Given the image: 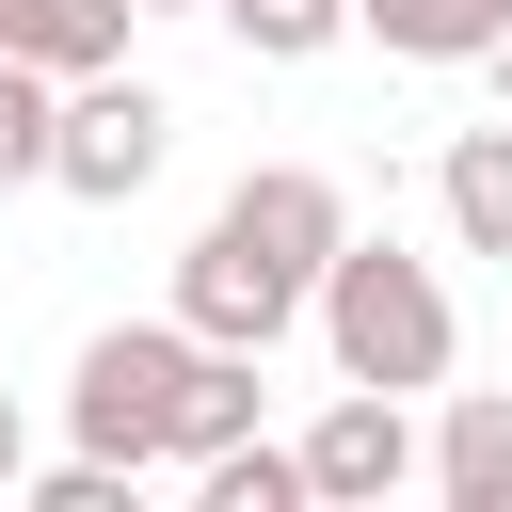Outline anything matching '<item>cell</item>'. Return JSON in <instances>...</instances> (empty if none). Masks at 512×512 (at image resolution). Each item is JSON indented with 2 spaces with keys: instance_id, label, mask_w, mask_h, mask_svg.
Listing matches in <instances>:
<instances>
[{
  "instance_id": "6da1fadb",
  "label": "cell",
  "mask_w": 512,
  "mask_h": 512,
  "mask_svg": "<svg viewBox=\"0 0 512 512\" xmlns=\"http://www.w3.org/2000/svg\"><path fill=\"white\" fill-rule=\"evenodd\" d=\"M336 240H352V192H336L320 160H256V176L192 224V256H176V320L224 336V352H272L288 320H320Z\"/></svg>"
},
{
  "instance_id": "7a4b0ae2",
  "label": "cell",
  "mask_w": 512,
  "mask_h": 512,
  "mask_svg": "<svg viewBox=\"0 0 512 512\" xmlns=\"http://www.w3.org/2000/svg\"><path fill=\"white\" fill-rule=\"evenodd\" d=\"M320 352H336V384H400V400H432L448 352H464L448 272L400 256V240H336V272H320Z\"/></svg>"
},
{
  "instance_id": "3957f363",
  "label": "cell",
  "mask_w": 512,
  "mask_h": 512,
  "mask_svg": "<svg viewBox=\"0 0 512 512\" xmlns=\"http://www.w3.org/2000/svg\"><path fill=\"white\" fill-rule=\"evenodd\" d=\"M192 320L160 304V320H96L80 336V368H64V432L96 448V464H176V384H192Z\"/></svg>"
},
{
  "instance_id": "277c9868",
  "label": "cell",
  "mask_w": 512,
  "mask_h": 512,
  "mask_svg": "<svg viewBox=\"0 0 512 512\" xmlns=\"http://www.w3.org/2000/svg\"><path fill=\"white\" fill-rule=\"evenodd\" d=\"M160 160H176V96H160V80H128V64L64 80V144H48V192H80V208H128Z\"/></svg>"
},
{
  "instance_id": "5b68a950",
  "label": "cell",
  "mask_w": 512,
  "mask_h": 512,
  "mask_svg": "<svg viewBox=\"0 0 512 512\" xmlns=\"http://www.w3.org/2000/svg\"><path fill=\"white\" fill-rule=\"evenodd\" d=\"M304 480H320V512H384V496H416V480H432L416 400H400V384H336V400L304 416Z\"/></svg>"
},
{
  "instance_id": "8992f818",
  "label": "cell",
  "mask_w": 512,
  "mask_h": 512,
  "mask_svg": "<svg viewBox=\"0 0 512 512\" xmlns=\"http://www.w3.org/2000/svg\"><path fill=\"white\" fill-rule=\"evenodd\" d=\"M432 496H448V512H512V384H448V416H432Z\"/></svg>"
},
{
  "instance_id": "52a82bcc",
  "label": "cell",
  "mask_w": 512,
  "mask_h": 512,
  "mask_svg": "<svg viewBox=\"0 0 512 512\" xmlns=\"http://www.w3.org/2000/svg\"><path fill=\"white\" fill-rule=\"evenodd\" d=\"M432 208H448V256H512V112L496 128H448Z\"/></svg>"
},
{
  "instance_id": "ba28073f",
  "label": "cell",
  "mask_w": 512,
  "mask_h": 512,
  "mask_svg": "<svg viewBox=\"0 0 512 512\" xmlns=\"http://www.w3.org/2000/svg\"><path fill=\"white\" fill-rule=\"evenodd\" d=\"M128 32H144V0H0V48H16V64H48V80L128 64Z\"/></svg>"
},
{
  "instance_id": "9c48e42d",
  "label": "cell",
  "mask_w": 512,
  "mask_h": 512,
  "mask_svg": "<svg viewBox=\"0 0 512 512\" xmlns=\"http://www.w3.org/2000/svg\"><path fill=\"white\" fill-rule=\"evenodd\" d=\"M352 32H368L384 64H480V48L512 32V0H352Z\"/></svg>"
},
{
  "instance_id": "30bf717a",
  "label": "cell",
  "mask_w": 512,
  "mask_h": 512,
  "mask_svg": "<svg viewBox=\"0 0 512 512\" xmlns=\"http://www.w3.org/2000/svg\"><path fill=\"white\" fill-rule=\"evenodd\" d=\"M256 368H272V352H224V336L192 352V384H176V464H208V448L256 432Z\"/></svg>"
},
{
  "instance_id": "8fae6325",
  "label": "cell",
  "mask_w": 512,
  "mask_h": 512,
  "mask_svg": "<svg viewBox=\"0 0 512 512\" xmlns=\"http://www.w3.org/2000/svg\"><path fill=\"white\" fill-rule=\"evenodd\" d=\"M192 496H208V512H320V480H304V432H288V448H272V432L208 448V464H192Z\"/></svg>"
},
{
  "instance_id": "7c38bea8",
  "label": "cell",
  "mask_w": 512,
  "mask_h": 512,
  "mask_svg": "<svg viewBox=\"0 0 512 512\" xmlns=\"http://www.w3.org/2000/svg\"><path fill=\"white\" fill-rule=\"evenodd\" d=\"M48 144H64V80L0 48V192H48Z\"/></svg>"
},
{
  "instance_id": "4fadbf2b",
  "label": "cell",
  "mask_w": 512,
  "mask_h": 512,
  "mask_svg": "<svg viewBox=\"0 0 512 512\" xmlns=\"http://www.w3.org/2000/svg\"><path fill=\"white\" fill-rule=\"evenodd\" d=\"M208 16H224L256 64H320V48L352 32V0H208Z\"/></svg>"
},
{
  "instance_id": "5bb4252c",
  "label": "cell",
  "mask_w": 512,
  "mask_h": 512,
  "mask_svg": "<svg viewBox=\"0 0 512 512\" xmlns=\"http://www.w3.org/2000/svg\"><path fill=\"white\" fill-rule=\"evenodd\" d=\"M128 480H144V464H96V448H64V464H32L16 496H32V512H128Z\"/></svg>"
},
{
  "instance_id": "9a60e30c",
  "label": "cell",
  "mask_w": 512,
  "mask_h": 512,
  "mask_svg": "<svg viewBox=\"0 0 512 512\" xmlns=\"http://www.w3.org/2000/svg\"><path fill=\"white\" fill-rule=\"evenodd\" d=\"M16 480H32V416L0 400V496H16Z\"/></svg>"
},
{
  "instance_id": "2e32d148",
  "label": "cell",
  "mask_w": 512,
  "mask_h": 512,
  "mask_svg": "<svg viewBox=\"0 0 512 512\" xmlns=\"http://www.w3.org/2000/svg\"><path fill=\"white\" fill-rule=\"evenodd\" d=\"M480 80H496V112H512V32H496V48H480Z\"/></svg>"
},
{
  "instance_id": "e0dca14e",
  "label": "cell",
  "mask_w": 512,
  "mask_h": 512,
  "mask_svg": "<svg viewBox=\"0 0 512 512\" xmlns=\"http://www.w3.org/2000/svg\"><path fill=\"white\" fill-rule=\"evenodd\" d=\"M144 16H192V0H144Z\"/></svg>"
}]
</instances>
